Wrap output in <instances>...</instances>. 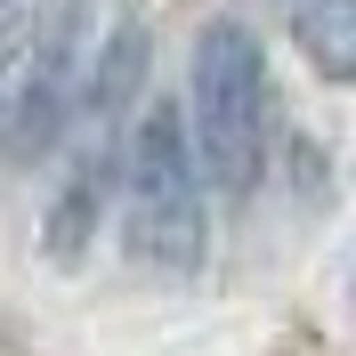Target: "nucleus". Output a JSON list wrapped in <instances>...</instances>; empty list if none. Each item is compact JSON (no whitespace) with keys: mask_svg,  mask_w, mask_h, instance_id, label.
Listing matches in <instances>:
<instances>
[{"mask_svg":"<svg viewBox=\"0 0 356 356\" xmlns=\"http://www.w3.org/2000/svg\"><path fill=\"white\" fill-rule=\"evenodd\" d=\"M89 0H8V57H0V122L8 154L33 162L73 130L89 81Z\"/></svg>","mask_w":356,"mask_h":356,"instance_id":"nucleus-1","label":"nucleus"},{"mask_svg":"<svg viewBox=\"0 0 356 356\" xmlns=\"http://www.w3.org/2000/svg\"><path fill=\"white\" fill-rule=\"evenodd\" d=\"M186 113H195L186 130H195L202 178L219 195H243L267 154V73H259L251 24H235V17L202 24L195 65H186Z\"/></svg>","mask_w":356,"mask_h":356,"instance_id":"nucleus-2","label":"nucleus"},{"mask_svg":"<svg viewBox=\"0 0 356 356\" xmlns=\"http://www.w3.org/2000/svg\"><path fill=\"white\" fill-rule=\"evenodd\" d=\"M202 154L178 113H146L130 154V195H122V235L154 275H195L211 251V211H202Z\"/></svg>","mask_w":356,"mask_h":356,"instance_id":"nucleus-3","label":"nucleus"},{"mask_svg":"<svg viewBox=\"0 0 356 356\" xmlns=\"http://www.w3.org/2000/svg\"><path fill=\"white\" fill-rule=\"evenodd\" d=\"M291 41L324 81H356V0H300L291 8Z\"/></svg>","mask_w":356,"mask_h":356,"instance_id":"nucleus-4","label":"nucleus"}]
</instances>
